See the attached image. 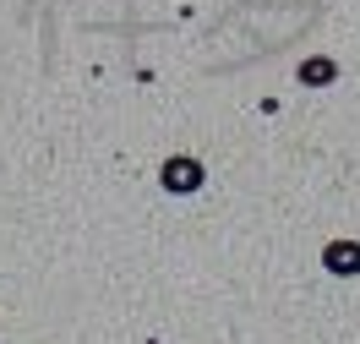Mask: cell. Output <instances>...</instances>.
<instances>
[{"instance_id":"1","label":"cell","mask_w":360,"mask_h":344,"mask_svg":"<svg viewBox=\"0 0 360 344\" xmlns=\"http://www.w3.org/2000/svg\"><path fill=\"white\" fill-rule=\"evenodd\" d=\"M164 186H169V191H197V186H202V164L197 159H169L164 164Z\"/></svg>"},{"instance_id":"2","label":"cell","mask_w":360,"mask_h":344,"mask_svg":"<svg viewBox=\"0 0 360 344\" xmlns=\"http://www.w3.org/2000/svg\"><path fill=\"white\" fill-rule=\"evenodd\" d=\"M322 262H328V274H360V246L355 241H333L322 252Z\"/></svg>"},{"instance_id":"3","label":"cell","mask_w":360,"mask_h":344,"mask_svg":"<svg viewBox=\"0 0 360 344\" xmlns=\"http://www.w3.org/2000/svg\"><path fill=\"white\" fill-rule=\"evenodd\" d=\"M300 77H306V82H328V77H333V66H328V60H306V71H300Z\"/></svg>"}]
</instances>
